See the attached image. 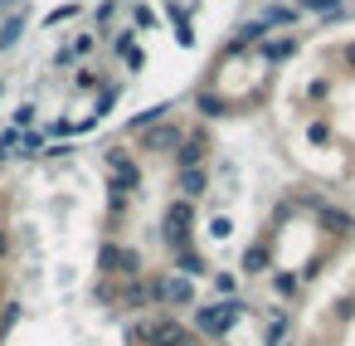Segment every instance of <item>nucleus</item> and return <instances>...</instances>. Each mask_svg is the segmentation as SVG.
<instances>
[{"instance_id":"f257e3e1","label":"nucleus","mask_w":355,"mask_h":346,"mask_svg":"<svg viewBox=\"0 0 355 346\" xmlns=\"http://www.w3.org/2000/svg\"><path fill=\"white\" fill-rule=\"evenodd\" d=\"M253 302L239 293V297H214V302H200L190 307V331L200 341H229V331L239 327V317H248Z\"/></svg>"},{"instance_id":"f03ea898","label":"nucleus","mask_w":355,"mask_h":346,"mask_svg":"<svg viewBox=\"0 0 355 346\" xmlns=\"http://www.w3.org/2000/svg\"><path fill=\"white\" fill-rule=\"evenodd\" d=\"M200 205L195 200H180V195H171L166 205H161V244H166V254H175V249H185V244H200Z\"/></svg>"},{"instance_id":"7ed1b4c3","label":"nucleus","mask_w":355,"mask_h":346,"mask_svg":"<svg viewBox=\"0 0 355 346\" xmlns=\"http://www.w3.org/2000/svg\"><path fill=\"white\" fill-rule=\"evenodd\" d=\"M146 283H151V312H190V307L200 302L195 278H185V273H175V268H161V273H151Z\"/></svg>"},{"instance_id":"20e7f679","label":"nucleus","mask_w":355,"mask_h":346,"mask_svg":"<svg viewBox=\"0 0 355 346\" xmlns=\"http://www.w3.org/2000/svg\"><path fill=\"white\" fill-rule=\"evenodd\" d=\"M103 166H107V171H112V181H117L122 190H132V195H137V190L146 186V171H141L137 151H127L122 142H112V147L103 151Z\"/></svg>"},{"instance_id":"39448f33","label":"nucleus","mask_w":355,"mask_h":346,"mask_svg":"<svg viewBox=\"0 0 355 346\" xmlns=\"http://www.w3.org/2000/svg\"><path fill=\"white\" fill-rule=\"evenodd\" d=\"M185 122H175V117H166V122H156V127H146L141 137H137V147L141 151H151V156H175V147L185 142Z\"/></svg>"},{"instance_id":"423d86ee","label":"nucleus","mask_w":355,"mask_h":346,"mask_svg":"<svg viewBox=\"0 0 355 346\" xmlns=\"http://www.w3.org/2000/svg\"><path fill=\"white\" fill-rule=\"evenodd\" d=\"M209 156H214V142H209V127L205 122H195L190 132H185V142L175 147V171H190V166H209Z\"/></svg>"},{"instance_id":"0eeeda50","label":"nucleus","mask_w":355,"mask_h":346,"mask_svg":"<svg viewBox=\"0 0 355 346\" xmlns=\"http://www.w3.org/2000/svg\"><path fill=\"white\" fill-rule=\"evenodd\" d=\"M151 346H200V336L180 322V312H151Z\"/></svg>"},{"instance_id":"6e6552de","label":"nucleus","mask_w":355,"mask_h":346,"mask_svg":"<svg viewBox=\"0 0 355 346\" xmlns=\"http://www.w3.org/2000/svg\"><path fill=\"white\" fill-rule=\"evenodd\" d=\"M117 312L122 317L151 312V283H146V273L141 278H117Z\"/></svg>"},{"instance_id":"1a4fd4ad","label":"nucleus","mask_w":355,"mask_h":346,"mask_svg":"<svg viewBox=\"0 0 355 346\" xmlns=\"http://www.w3.org/2000/svg\"><path fill=\"white\" fill-rule=\"evenodd\" d=\"M272 268H277V249H272L268 239L243 244V254H239V273H243V278H268Z\"/></svg>"},{"instance_id":"9d476101","label":"nucleus","mask_w":355,"mask_h":346,"mask_svg":"<svg viewBox=\"0 0 355 346\" xmlns=\"http://www.w3.org/2000/svg\"><path fill=\"white\" fill-rule=\"evenodd\" d=\"M195 113H200V122H224V117L234 113V98L219 93L214 83H200V88H195Z\"/></svg>"},{"instance_id":"9b49d317","label":"nucleus","mask_w":355,"mask_h":346,"mask_svg":"<svg viewBox=\"0 0 355 346\" xmlns=\"http://www.w3.org/2000/svg\"><path fill=\"white\" fill-rule=\"evenodd\" d=\"M263 35H272L263 20H243V25H234V35L224 40V59H234V54H253V49L263 44Z\"/></svg>"},{"instance_id":"f8f14e48","label":"nucleus","mask_w":355,"mask_h":346,"mask_svg":"<svg viewBox=\"0 0 355 346\" xmlns=\"http://www.w3.org/2000/svg\"><path fill=\"white\" fill-rule=\"evenodd\" d=\"M297 49H302V35H292V30H287V35H263V44H258L253 54H258V64H268V69H272V64H287Z\"/></svg>"},{"instance_id":"ddd939ff","label":"nucleus","mask_w":355,"mask_h":346,"mask_svg":"<svg viewBox=\"0 0 355 346\" xmlns=\"http://www.w3.org/2000/svg\"><path fill=\"white\" fill-rule=\"evenodd\" d=\"M107 49H112V54H117V59H122L132 74H141V69H146V49L137 44V30H127V25H122V30H112Z\"/></svg>"},{"instance_id":"4468645a","label":"nucleus","mask_w":355,"mask_h":346,"mask_svg":"<svg viewBox=\"0 0 355 346\" xmlns=\"http://www.w3.org/2000/svg\"><path fill=\"white\" fill-rule=\"evenodd\" d=\"M171 268H175V273H185V278H195V283H205L214 263H209V254H205L200 244H185V249H175V254H171Z\"/></svg>"},{"instance_id":"2eb2a0df","label":"nucleus","mask_w":355,"mask_h":346,"mask_svg":"<svg viewBox=\"0 0 355 346\" xmlns=\"http://www.w3.org/2000/svg\"><path fill=\"white\" fill-rule=\"evenodd\" d=\"M209 186H214V176H209V166H190V171H175V195L180 200H205L209 195Z\"/></svg>"},{"instance_id":"dca6fc26","label":"nucleus","mask_w":355,"mask_h":346,"mask_svg":"<svg viewBox=\"0 0 355 346\" xmlns=\"http://www.w3.org/2000/svg\"><path fill=\"white\" fill-rule=\"evenodd\" d=\"M258 346H292V307H282V302L272 307V317H268Z\"/></svg>"},{"instance_id":"f3484780","label":"nucleus","mask_w":355,"mask_h":346,"mask_svg":"<svg viewBox=\"0 0 355 346\" xmlns=\"http://www.w3.org/2000/svg\"><path fill=\"white\" fill-rule=\"evenodd\" d=\"M88 54H98V35H83V30H78V35H73V40H69V44H64V49L54 54V69H69V64H83Z\"/></svg>"},{"instance_id":"a211bd4d","label":"nucleus","mask_w":355,"mask_h":346,"mask_svg":"<svg viewBox=\"0 0 355 346\" xmlns=\"http://www.w3.org/2000/svg\"><path fill=\"white\" fill-rule=\"evenodd\" d=\"M25 25H30V6L10 10V15H0V54H6V49H15V44L25 40Z\"/></svg>"},{"instance_id":"6ab92c4d","label":"nucleus","mask_w":355,"mask_h":346,"mask_svg":"<svg viewBox=\"0 0 355 346\" xmlns=\"http://www.w3.org/2000/svg\"><path fill=\"white\" fill-rule=\"evenodd\" d=\"M292 6H297L302 15H311L316 25H326V20H340V15L350 10V0H292Z\"/></svg>"},{"instance_id":"aec40b11","label":"nucleus","mask_w":355,"mask_h":346,"mask_svg":"<svg viewBox=\"0 0 355 346\" xmlns=\"http://www.w3.org/2000/svg\"><path fill=\"white\" fill-rule=\"evenodd\" d=\"M268 283H272V297H277L282 307H292V302H297V293H302L297 268H272V273H268Z\"/></svg>"},{"instance_id":"412c9836","label":"nucleus","mask_w":355,"mask_h":346,"mask_svg":"<svg viewBox=\"0 0 355 346\" xmlns=\"http://www.w3.org/2000/svg\"><path fill=\"white\" fill-rule=\"evenodd\" d=\"M268 30H292L297 20H302V10L297 6H277V0H268V6H263V15H258Z\"/></svg>"},{"instance_id":"4be33fe9","label":"nucleus","mask_w":355,"mask_h":346,"mask_svg":"<svg viewBox=\"0 0 355 346\" xmlns=\"http://www.w3.org/2000/svg\"><path fill=\"white\" fill-rule=\"evenodd\" d=\"M171 113H175V103H151V108H141V113H137V117L127 122V132H132V137H141L146 127H156V122H166Z\"/></svg>"},{"instance_id":"5701e85b","label":"nucleus","mask_w":355,"mask_h":346,"mask_svg":"<svg viewBox=\"0 0 355 346\" xmlns=\"http://www.w3.org/2000/svg\"><path fill=\"white\" fill-rule=\"evenodd\" d=\"M117 268H122V239L107 234V239L98 244V273H103V278H117Z\"/></svg>"},{"instance_id":"b1692460","label":"nucleus","mask_w":355,"mask_h":346,"mask_svg":"<svg viewBox=\"0 0 355 346\" xmlns=\"http://www.w3.org/2000/svg\"><path fill=\"white\" fill-rule=\"evenodd\" d=\"M239 283H243L239 268H209V288H214V297H239Z\"/></svg>"},{"instance_id":"393cba45","label":"nucleus","mask_w":355,"mask_h":346,"mask_svg":"<svg viewBox=\"0 0 355 346\" xmlns=\"http://www.w3.org/2000/svg\"><path fill=\"white\" fill-rule=\"evenodd\" d=\"M127 205H132V190H122L117 181H107V229H117V220L127 215Z\"/></svg>"},{"instance_id":"a878e982","label":"nucleus","mask_w":355,"mask_h":346,"mask_svg":"<svg viewBox=\"0 0 355 346\" xmlns=\"http://www.w3.org/2000/svg\"><path fill=\"white\" fill-rule=\"evenodd\" d=\"M306 142H311V147H321V151H326V147H336V127H331V117H321V113H316V117L306 122Z\"/></svg>"},{"instance_id":"bb28decb","label":"nucleus","mask_w":355,"mask_h":346,"mask_svg":"<svg viewBox=\"0 0 355 346\" xmlns=\"http://www.w3.org/2000/svg\"><path fill=\"white\" fill-rule=\"evenodd\" d=\"M103 83H107V79H103L98 69H88V64L73 69V93H103Z\"/></svg>"},{"instance_id":"cd10ccee","label":"nucleus","mask_w":355,"mask_h":346,"mask_svg":"<svg viewBox=\"0 0 355 346\" xmlns=\"http://www.w3.org/2000/svg\"><path fill=\"white\" fill-rule=\"evenodd\" d=\"M117 98H122V83H103V93H98V103H93V117L107 122V113L117 108Z\"/></svg>"},{"instance_id":"c85d7f7f","label":"nucleus","mask_w":355,"mask_h":346,"mask_svg":"<svg viewBox=\"0 0 355 346\" xmlns=\"http://www.w3.org/2000/svg\"><path fill=\"white\" fill-rule=\"evenodd\" d=\"M141 273H146V263H141V249L122 244V268H117V278H141Z\"/></svg>"},{"instance_id":"c756f323","label":"nucleus","mask_w":355,"mask_h":346,"mask_svg":"<svg viewBox=\"0 0 355 346\" xmlns=\"http://www.w3.org/2000/svg\"><path fill=\"white\" fill-rule=\"evenodd\" d=\"M49 151V137L40 132V127H30L25 137H20V156H44Z\"/></svg>"},{"instance_id":"7c9ffc66","label":"nucleus","mask_w":355,"mask_h":346,"mask_svg":"<svg viewBox=\"0 0 355 346\" xmlns=\"http://www.w3.org/2000/svg\"><path fill=\"white\" fill-rule=\"evenodd\" d=\"M20 317H25V302H20V297H10L6 307H0V336H10Z\"/></svg>"},{"instance_id":"2f4dec72","label":"nucleus","mask_w":355,"mask_h":346,"mask_svg":"<svg viewBox=\"0 0 355 346\" xmlns=\"http://www.w3.org/2000/svg\"><path fill=\"white\" fill-rule=\"evenodd\" d=\"M93 297H98L103 307H117V278H98V283H93Z\"/></svg>"},{"instance_id":"473e14b6","label":"nucleus","mask_w":355,"mask_h":346,"mask_svg":"<svg viewBox=\"0 0 355 346\" xmlns=\"http://www.w3.org/2000/svg\"><path fill=\"white\" fill-rule=\"evenodd\" d=\"M35 122H40V108H35V103H20V108H15V122H10V127H20V132H30Z\"/></svg>"},{"instance_id":"72a5a7b5","label":"nucleus","mask_w":355,"mask_h":346,"mask_svg":"<svg viewBox=\"0 0 355 346\" xmlns=\"http://www.w3.org/2000/svg\"><path fill=\"white\" fill-rule=\"evenodd\" d=\"M326 98H331V79H311V83H306V103H316V108H321Z\"/></svg>"},{"instance_id":"f704fd0d","label":"nucleus","mask_w":355,"mask_h":346,"mask_svg":"<svg viewBox=\"0 0 355 346\" xmlns=\"http://www.w3.org/2000/svg\"><path fill=\"white\" fill-rule=\"evenodd\" d=\"M20 137H25L20 127H0V151H6V156H15V151H20Z\"/></svg>"},{"instance_id":"c9c22d12","label":"nucleus","mask_w":355,"mask_h":346,"mask_svg":"<svg viewBox=\"0 0 355 346\" xmlns=\"http://www.w3.org/2000/svg\"><path fill=\"white\" fill-rule=\"evenodd\" d=\"M132 25L137 30H156V10L151 6H132Z\"/></svg>"},{"instance_id":"e433bc0d","label":"nucleus","mask_w":355,"mask_h":346,"mask_svg":"<svg viewBox=\"0 0 355 346\" xmlns=\"http://www.w3.org/2000/svg\"><path fill=\"white\" fill-rule=\"evenodd\" d=\"M209 239H234V220L229 215H214L209 220Z\"/></svg>"},{"instance_id":"4c0bfd02","label":"nucleus","mask_w":355,"mask_h":346,"mask_svg":"<svg viewBox=\"0 0 355 346\" xmlns=\"http://www.w3.org/2000/svg\"><path fill=\"white\" fill-rule=\"evenodd\" d=\"M117 10H122V0H103V6L93 10V20H98V25H112V15H117Z\"/></svg>"},{"instance_id":"58836bf2","label":"nucleus","mask_w":355,"mask_h":346,"mask_svg":"<svg viewBox=\"0 0 355 346\" xmlns=\"http://www.w3.org/2000/svg\"><path fill=\"white\" fill-rule=\"evenodd\" d=\"M78 10H83V6H78V0H73V6H59V10H54V15H49V20H44V25H49V30H54V25H64V20H73V15H78Z\"/></svg>"},{"instance_id":"ea45409f","label":"nucleus","mask_w":355,"mask_h":346,"mask_svg":"<svg viewBox=\"0 0 355 346\" xmlns=\"http://www.w3.org/2000/svg\"><path fill=\"white\" fill-rule=\"evenodd\" d=\"M73 151H78V147H73V142H59V147H49V151H44V156H49V161H69V156H73Z\"/></svg>"},{"instance_id":"a19ab883","label":"nucleus","mask_w":355,"mask_h":346,"mask_svg":"<svg viewBox=\"0 0 355 346\" xmlns=\"http://www.w3.org/2000/svg\"><path fill=\"white\" fill-rule=\"evenodd\" d=\"M10 249H15V234H10L6 224H0V263H6V258H10Z\"/></svg>"},{"instance_id":"79ce46f5","label":"nucleus","mask_w":355,"mask_h":346,"mask_svg":"<svg viewBox=\"0 0 355 346\" xmlns=\"http://www.w3.org/2000/svg\"><path fill=\"white\" fill-rule=\"evenodd\" d=\"M340 64H350V69H355V44H345V49H340Z\"/></svg>"},{"instance_id":"37998d69","label":"nucleus","mask_w":355,"mask_h":346,"mask_svg":"<svg viewBox=\"0 0 355 346\" xmlns=\"http://www.w3.org/2000/svg\"><path fill=\"white\" fill-rule=\"evenodd\" d=\"M6 161H10V156H6V151H0V166H6Z\"/></svg>"},{"instance_id":"c03bdc74","label":"nucleus","mask_w":355,"mask_h":346,"mask_svg":"<svg viewBox=\"0 0 355 346\" xmlns=\"http://www.w3.org/2000/svg\"><path fill=\"white\" fill-rule=\"evenodd\" d=\"M350 239H355V220H350Z\"/></svg>"},{"instance_id":"a18cd8bd","label":"nucleus","mask_w":355,"mask_h":346,"mask_svg":"<svg viewBox=\"0 0 355 346\" xmlns=\"http://www.w3.org/2000/svg\"><path fill=\"white\" fill-rule=\"evenodd\" d=\"M0 93H6V83H0Z\"/></svg>"}]
</instances>
